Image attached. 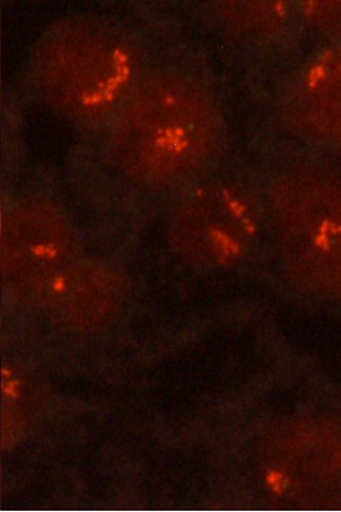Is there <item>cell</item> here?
I'll return each mask as SVG.
<instances>
[{
	"instance_id": "6da1fadb",
	"label": "cell",
	"mask_w": 341,
	"mask_h": 512,
	"mask_svg": "<svg viewBox=\"0 0 341 512\" xmlns=\"http://www.w3.org/2000/svg\"><path fill=\"white\" fill-rule=\"evenodd\" d=\"M221 121L201 85L162 74L137 88L113 135L119 167L142 184L173 186L193 180L215 158Z\"/></svg>"
},
{
	"instance_id": "7a4b0ae2",
	"label": "cell",
	"mask_w": 341,
	"mask_h": 512,
	"mask_svg": "<svg viewBox=\"0 0 341 512\" xmlns=\"http://www.w3.org/2000/svg\"><path fill=\"white\" fill-rule=\"evenodd\" d=\"M36 77L52 108L69 119L95 121L113 114L129 96L132 60L113 31L73 24L41 48Z\"/></svg>"
},
{
	"instance_id": "277c9868",
	"label": "cell",
	"mask_w": 341,
	"mask_h": 512,
	"mask_svg": "<svg viewBox=\"0 0 341 512\" xmlns=\"http://www.w3.org/2000/svg\"><path fill=\"white\" fill-rule=\"evenodd\" d=\"M180 207L181 232L204 239L216 258L236 255L242 239L253 233L252 206L241 192L228 186H209Z\"/></svg>"
},
{
	"instance_id": "3957f363",
	"label": "cell",
	"mask_w": 341,
	"mask_h": 512,
	"mask_svg": "<svg viewBox=\"0 0 341 512\" xmlns=\"http://www.w3.org/2000/svg\"><path fill=\"white\" fill-rule=\"evenodd\" d=\"M286 176L276 206L281 228L313 256H341V169L311 165Z\"/></svg>"
},
{
	"instance_id": "5b68a950",
	"label": "cell",
	"mask_w": 341,
	"mask_h": 512,
	"mask_svg": "<svg viewBox=\"0 0 341 512\" xmlns=\"http://www.w3.org/2000/svg\"><path fill=\"white\" fill-rule=\"evenodd\" d=\"M297 100L303 131L316 140L341 142V55L309 69Z\"/></svg>"
}]
</instances>
